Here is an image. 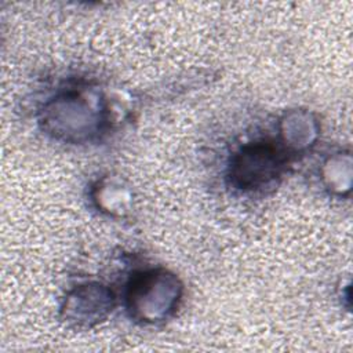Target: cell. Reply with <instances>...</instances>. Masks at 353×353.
<instances>
[{
	"instance_id": "1",
	"label": "cell",
	"mask_w": 353,
	"mask_h": 353,
	"mask_svg": "<svg viewBox=\"0 0 353 353\" xmlns=\"http://www.w3.org/2000/svg\"><path fill=\"white\" fill-rule=\"evenodd\" d=\"M179 294L181 285L174 274L164 270H150L132 281L128 306L137 319L157 321L165 319L176 306Z\"/></svg>"
},
{
	"instance_id": "2",
	"label": "cell",
	"mask_w": 353,
	"mask_h": 353,
	"mask_svg": "<svg viewBox=\"0 0 353 353\" xmlns=\"http://www.w3.org/2000/svg\"><path fill=\"white\" fill-rule=\"evenodd\" d=\"M284 163L285 157L272 143H250L234 156L230 176L240 189H259L281 174Z\"/></svg>"
},
{
	"instance_id": "3",
	"label": "cell",
	"mask_w": 353,
	"mask_h": 353,
	"mask_svg": "<svg viewBox=\"0 0 353 353\" xmlns=\"http://www.w3.org/2000/svg\"><path fill=\"white\" fill-rule=\"evenodd\" d=\"M44 123L57 137L80 141L95 130L98 113L87 97L63 95L46 108Z\"/></svg>"
},
{
	"instance_id": "4",
	"label": "cell",
	"mask_w": 353,
	"mask_h": 353,
	"mask_svg": "<svg viewBox=\"0 0 353 353\" xmlns=\"http://www.w3.org/2000/svg\"><path fill=\"white\" fill-rule=\"evenodd\" d=\"M112 292L102 285L77 288L66 301V319L90 325L101 320L112 309Z\"/></svg>"
},
{
	"instance_id": "5",
	"label": "cell",
	"mask_w": 353,
	"mask_h": 353,
	"mask_svg": "<svg viewBox=\"0 0 353 353\" xmlns=\"http://www.w3.org/2000/svg\"><path fill=\"white\" fill-rule=\"evenodd\" d=\"M284 135L285 141L288 139L291 145H295L296 148L307 145L312 142L313 134H314V123L306 113H292L290 117L284 121Z\"/></svg>"
}]
</instances>
